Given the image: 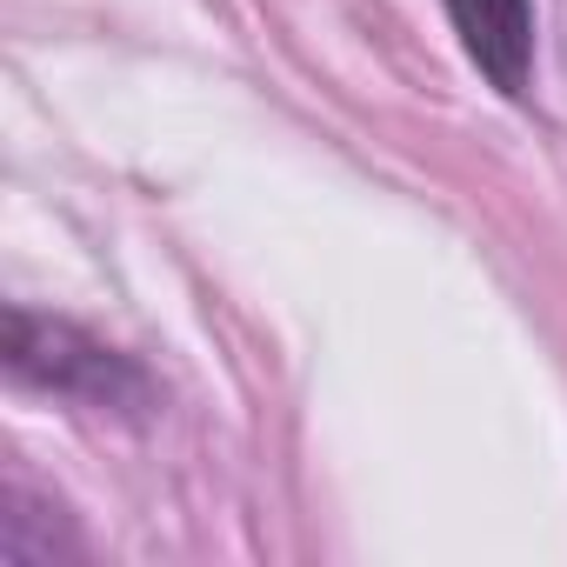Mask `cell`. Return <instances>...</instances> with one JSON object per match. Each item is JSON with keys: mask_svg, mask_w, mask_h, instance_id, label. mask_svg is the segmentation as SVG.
Instances as JSON below:
<instances>
[{"mask_svg": "<svg viewBox=\"0 0 567 567\" xmlns=\"http://www.w3.org/2000/svg\"><path fill=\"white\" fill-rule=\"evenodd\" d=\"M8 374L21 388H41V394H61V401H81V408H121V414H141L154 401L147 374L87 341L81 328L54 321V315H34V308H8Z\"/></svg>", "mask_w": 567, "mask_h": 567, "instance_id": "cell-1", "label": "cell"}, {"mask_svg": "<svg viewBox=\"0 0 567 567\" xmlns=\"http://www.w3.org/2000/svg\"><path fill=\"white\" fill-rule=\"evenodd\" d=\"M467 61L501 87L527 94L534 81V0H441Z\"/></svg>", "mask_w": 567, "mask_h": 567, "instance_id": "cell-2", "label": "cell"}]
</instances>
